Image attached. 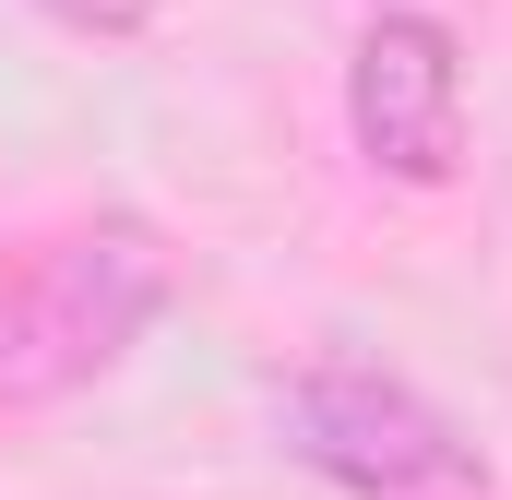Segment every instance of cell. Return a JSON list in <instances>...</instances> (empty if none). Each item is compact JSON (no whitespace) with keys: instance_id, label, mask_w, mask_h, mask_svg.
<instances>
[{"instance_id":"cell-1","label":"cell","mask_w":512,"mask_h":500,"mask_svg":"<svg viewBox=\"0 0 512 500\" xmlns=\"http://www.w3.org/2000/svg\"><path fill=\"white\" fill-rule=\"evenodd\" d=\"M167 239L143 215H96L72 239H48L0 286V405H60L96 370H120L143 322L167 310Z\"/></svg>"},{"instance_id":"cell-2","label":"cell","mask_w":512,"mask_h":500,"mask_svg":"<svg viewBox=\"0 0 512 500\" xmlns=\"http://www.w3.org/2000/svg\"><path fill=\"white\" fill-rule=\"evenodd\" d=\"M274 417L286 453L346 500H489V453L465 441V417H441L382 358H310Z\"/></svg>"},{"instance_id":"cell-3","label":"cell","mask_w":512,"mask_h":500,"mask_svg":"<svg viewBox=\"0 0 512 500\" xmlns=\"http://www.w3.org/2000/svg\"><path fill=\"white\" fill-rule=\"evenodd\" d=\"M346 131L405 191H441L465 167V48H453L441 12H417V0L370 12V36L346 60Z\"/></svg>"},{"instance_id":"cell-4","label":"cell","mask_w":512,"mask_h":500,"mask_svg":"<svg viewBox=\"0 0 512 500\" xmlns=\"http://www.w3.org/2000/svg\"><path fill=\"white\" fill-rule=\"evenodd\" d=\"M36 12H60L72 36H143L155 24V0H36Z\"/></svg>"}]
</instances>
